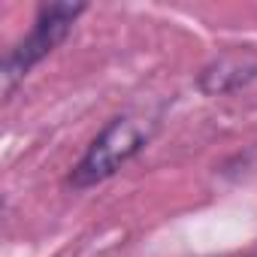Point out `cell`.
Here are the masks:
<instances>
[{"instance_id": "cell-1", "label": "cell", "mask_w": 257, "mask_h": 257, "mask_svg": "<svg viewBox=\"0 0 257 257\" xmlns=\"http://www.w3.org/2000/svg\"><path fill=\"white\" fill-rule=\"evenodd\" d=\"M82 13V7H70V4H52L40 13V22L37 28L31 31V37L10 55L7 61V70H4V88L10 91L16 85V79H22L40 58H46L70 31L73 19Z\"/></svg>"}, {"instance_id": "cell-2", "label": "cell", "mask_w": 257, "mask_h": 257, "mask_svg": "<svg viewBox=\"0 0 257 257\" xmlns=\"http://www.w3.org/2000/svg\"><path fill=\"white\" fill-rule=\"evenodd\" d=\"M146 134L134 121H115L112 127H106V134L91 146V152L85 155V161L79 164L73 182L76 185H91V182H100L106 179L109 173H115V167L121 161H127L140 146H143Z\"/></svg>"}]
</instances>
